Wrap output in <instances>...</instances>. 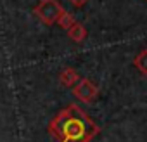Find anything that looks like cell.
I'll return each instance as SVG.
<instances>
[{"instance_id":"8","label":"cell","mask_w":147,"mask_h":142,"mask_svg":"<svg viewBox=\"0 0 147 142\" xmlns=\"http://www.w3.org/2000/svg\"><path fill=\"white\" fill-rule=\"evenodd\" d=\"M69 2H71L73 5H75L76 9H80V7H83V5L88 2V0H69Z\"/></svg>"},{"instance_id":"1","label":"cell","mask_w":147,"mask_h":142,"mask_svg":"<svg viewBox=\"0 0 147 142\" xmlns=\"http://www.w3.org/2000/svg\"><path fill=\"white\" fill-rule=\"evenodd\" d=\"M47 130L59 142H92L100 133V126L78 104H69L59 111Z\"/></svg>"},{"instance_id":"4","label":"cell","mask_w":147,"mask_h":142,"mask_svg":"<svg viewBox=\"0 0 147 142\" xmlns=\"http://www.w3.org/2000/svg\"><path fill=\"white\" fill-rule=\"evenodd\" d=\"M78 80H80V75H78V71L75 68H66L59 75V83L62 87H67V89H73Z\"/></svg>"},{"instance_id":"3","label":"cell","mask_w":147,"mask_h":142,"mask_svg":"<svg viewBox=\"0 0 147 142\" xmlns=\"http://www.w3.org/2000/svg\"><path fill=\"white\" fill-rule=\"evenodd\" d=\"M73 94H75V97L85 104H90L97 99L99 95V87L90 80V78H80L76 82V85L73 87Z\"/></svg>"},{"instance_id":"2","label":"cell","mask_w":147,"mask_h":142,"mask_svg":"<svg viewBox=\"0 0 147 142\" xmlns=\"http://www.w3.org/2000/svg\"><path fill=\"white\" fill-rule=\"evenodd\" d=\"M64 11V7L57 2V0H40L38 5L33 9V14L47 26L55 24L57 18L61 16V12Z\"/></svg>"},{"instance_id":"7","label":"cell","mask_w":147,"mask_h":142,"mask_svg":"<svg viewBox=\"0 0 147 142\" xmlns=\"http://www.w3.org/2000/svg\"><path fill=\"white\" fill-rule=\"evenodd\" d=\"M73 23H75V18H73V14H69L67 11H62L61 16H59L57 21H55V24H57L59 28H62V30H67Z\"/></svg>"},{"instance_id":"9","label":"cell","mask_w":147,"mask_h":142,"mask_svg":"<svg viewBox=\"0 0 147 142\" xmlns=\"http://www.w3.org/2000/svg\"><path fill=\"white\" fill-rule=\"evenodd\" d=\"M145 2H147V0H145Z\"/></svg>"},{"instance_id":"6","label":"cell","mask_w":147,"mask_h":142,"mask_svg":"<svg viewBox=\"0 0 147 142\" xmlns=\"http://www.w3.org/2000/svg\"><path fill=\"white\" fill-rule=\"evenodd\" d=\"M133 66L140 71L142 75L147 76V49L140 50V52L135 55V59H133Z\"/></svg>"},{"instance_id":"5","label":"cell","mask_w":147,"mask_h":142,"mask_svg":"<svg viewBox=\"0 0 147 142\" xmlns=\"http://www.w3.org/2000/svg\"><path fill=\"white\" fill-rule=\"evenodd\" d=\"M66 31H67V37L75 42V43H82V42L87 38V35H88V33H87V28H85L82 23H76V21L73 23Z\"/></svg>"}]
</instances>
